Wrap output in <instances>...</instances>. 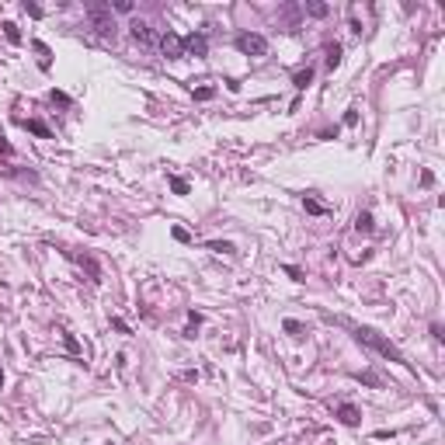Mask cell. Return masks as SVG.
Here are the masks:
<instances>
[{"label": "cell", "instance_id": "1", "mask_svg": "<svg viewBox=\"0 0 445 445\" xmlns=\"http://www.w3.org/2000/svg\"><path fill=\"white\" fill-rule=\"evenodd\" d=\"M355 338H358L362 344H369L372 351H379L383 358H390V362H400V366H411V362L403 358V351H400L393 341H386L379 331H372V327H355Z\"/></svg>", "mask_w": 445, "mask_h": 445}, {"label": "cell", "instance_id": "2", "mask_svg": "<svg viewBox=\"0 0 445 445\" xmlns=\"http://www.w3.org/2000/svg\"><path fill=\"white\" fill-rule=\"evenodd\" d=\"M87 21L98 35H115V18L108 4H87Z\"/></svg>", "mask_w": 445, "mask_h": 445}, {"label": "cell", "instance_id": "3", "mask_svg": "<svg viewBox=\"0 0 445 445\" xmlns=\"http://www.w3.org/2000/svg\"><path fill=\"white\" fill-rule=\"evenodd\" d=\"M236 49L244 56H264L268 52V38L258 35V31H244V35H236Z\"/></svg>", "mask_w": 445, "mask_h": 445}, {"label": "cell", "instance_id": "4", "mask_svg": "<svg viewBox=\"0 0 445 445\" xmlns=\"http://www.w3.org/2000/svg\"><path fill=\"white\" fill-rule=\"evenodd\" d=\"M157 42H160V52H164L167 59H181V56H184V38L174 35V31H164Z\"/></svg>", "mask_w": 445, "mask_h": 445}, {"label": "cell", "instance_id": "5", "mask_svg": "<svg viewBox=\"0 0 445 445\" xmlns=\"http://www.w3.org/2000/svg\"><path fill=\"white\" fill-rule=\"evenodd\" d=\"M206 52H209V38L202 35V31H198V35L191 31V35L184 38V56H206Z\"/></svg>", "mask_w": 445, "mask_h": 445}, {"label": "cell", "instance_id": "6", "mask_svg": "<svg viewBox=\"0 0 445 445\" xmlns=\"http://www.w3.org/2000/svg\"><path fill=\"white\" fill-rule=\"evenodd\" d=\"M129 28H132V38H136L139 46H153V42H157V31H153L146 21H132Z\"/></svg>", "mask_w": 445, "mask_h": 445}, {"label": "cell", "instance_id": "7", "mask_svg": "<svg viewBox=\"0 0 445 445\" xmlns=\"http://www.w3.org/2000/svg\"><path fill=\"white\" fill-rule=\"evenodd\" d=\"M338 421L348 424V428H355V424L362 421V411L355 407V403H341V407H338Z\"/></svg>", "mask_w": 445, "mask_h": 445}, {"label": "cell", "instance_id": "8", "mask_svg": "<svg viewBox=\"0 0 445 445\" xmlns=\"http://www.w3.org/2000/svg\"><path fill=\"white\" fill-rule=\"evenodd\" d=\"M21 126H25L28 132H35V136H42V139H52V129H49V126H42V122H35V118H25Z\"/></svg>", "mask_w": 445, "mask_h": 445}, {"label": "cell", "instance_id": "9", "mask_svg": "<svg viewBox=\"0 0 445 445\" xmlns=\"http://www.w3.org/2000/svg\"><path fill=\"white\" fill-rule=\"evenodd\" d=\"M35 52H38V66H42V70H49V66H52V52H49V46H46V42H35Z\"/></svg>", "mask_w": 445, "mask_h": 445}, {"label": "cell", "instance_id": "10", "mask_svg": "<svg viewBox=\"0 0 445 445\" xmlns=\"http://www.w3.org/2000/svg\"><path fill=\"white\" fill-rule=\"evenodd\" d=\"M355 230H358V233H372V212H369V209L355 216Z\"/></svg>", "mask_w": 445, "mask_h": 445}, {"label": "cell", "instance_id": "11", "mask_svg": "<svg viewBox=\"0 0 445 445\" xmlns=\"http://www.w3.org/2000/svg\"><path fill=\"white\" fill-rule=\"evenodd\" d=\"M310 80H313V70L306 66V70H299V73L292 77V84H296V91H306V87H310Z\"/></svg>", "mask_w": 445, "mask_h": 445}, {"label": "cell", "instance_id": "12", "mask_svg": "<svg viewBox=\"0 0 445 445\" xmlns=\"http://www.w3.org/2000/svg\"><path fill=\"white\" fill-rule=\"evenodd\" d=\"M209 251H216V254H236V247L226 244V240H209Z\"/></svg>", "mask_w": 445, "mask_h": 445}, {"label": "cell", "instance_id": "13", "mask_svg": "<svg viewBox=\"0 0 445 445\" xmlns=\"http://www.w3.org/2000/svg\"><path fill=\"white\" fill-rule=\"evenodd\" d=\"M303 206H306V212H313V216H323V212H327V206L316 202V198H303Z\"/></svg>", "mask_w": 445, "mask_h": 445}, {"label": "cell", "instance_id": "14", "mask_svg": "<svg viewBox=\"0 0 445 445\" xmlns=\"http://www.w3.org/2000/svg\"><path fill=\"white\" fill-rule=\"evenodd\" d=\"M282 327H286V331H289L292 338H303V334H306V327H303L299 320H286V323H282Z\"/></svg>", "mask_w": 445, "mask_h": 445}, {"label": "cell", "instance_id": "15", "mask_svg": "<svg viewBox=\"0 0 445 445\" xmlns=\"http://www.w3.org/2000/svg\"><path fill=\"white\" fill-rule=\"evenodd\" d=\"M338 63H341V46H338V42H334V46H327V66H331V70H334V66H338Z\"/></svg>", "mask_w": 445, "mask_h": 445}, {"label": "cell", "instance_id": "16", "mask_svg": "<svg viewBox=\"0 0 445 445\" xmlns=\"http://www.w3.org/2000/svg\"><path fill=\"white\" fill-rule=\"evenodd\" d=\"M108 7H111V11H118V14H132V0H111Z\"/></svg>", "mask_w": 445, "mask_h": 445}, {"label": "cell", "instance_id": "17", "mask_svg": "<svg viewBox=\"0 0 445 445\" xmlns=\"http://www.w3.org/2000/svg\"><path fill=\"white\" fill-rule=\"evenodd\" d=\"M4 35L11 38V42H21V31H18V25H14V21H4Z\"/></svg>", "mask_w": 445, "mask_h": 445}, {"label": "cell", "instance_id": "18", "mask_svg": "<svg viewBox=\"0 0 445 445\" xmlns=\"http://www.w3.org/2000/svg\"><path fill=\"white\" fill-rule=\"evenodd\" d=\"M171 188H174V195H188V181L184 178H171Z\"/></svg>", "mask_w": 445, "mask_h": 445}, {"label": "cell", "instance_id": "19", "mask_svg": "<svg viewBox=\"0 0 445 445\" xmlns=\"http://www.w3.org/2000/svg\"><path fill=\"white\" fill-rule=\"evenodd\" d=\"M282 271H286V275H289L292 282H303V271H299L296 264H286V268H282Z\"/></svg>", "mask_w": 445, "mask_h": 445}, {"label": "cell", "instance_id": "20", "mask_svg": "<svg viewBox=\"0 0 445 445\" xmlns=\"http://www.w3.org/2000/svg\"><path fill=\"white\" fill-rule=\"evenodd\" d=\"M212 94H216V87H198V91H195V98H198V101H209Z\"/></svg>", "mask_w": 445, "mask_h": 445}, {"label": "cell", "instance_id": "21", "mask_svg": "<svg viewBox=\"0 0 445 445\" xmlns=\"http://www.w3.org/2000/svg\"><path fill=\"white\" fill-rule=\"evenodd\" d=\"M25 14H31V18H42V7H38V4H28V0H25Z\"/></svg>", "mask_w": 445, "mask_h": 445}, {"label": "cell", "instance_id": "22", "mask_svg": "<svg viewBox=\"0 0 445 445\" xmlns=\"http://www.w3.org/2000/svg\"><path fill=\"white\" fill-rule=\"evenodd\" d=\"M306 11H310V14H313V18H323V14H327V7H323V4H310V7H306Z\"/></svg>", "mask_w": 445, "mask_h": 445}, {"label": "cell", "instance_id": "23", "mask_svg": "<svg viewBox=\"0 0 445 445\" xmlns=\"http://www.w3.org/2000/svg\"><path fill=\"white\" fill-rule=\"evenodd\" d=\"M171 233H174V240H181V244H188V240H191V236H188V230H181V226H174Z\"/></svg>", "mask_w": 445, "mask_h": 445}, {"label": "cell", "instance_id": "24", "mask_svg": "<svg viewBox=\"0 0 445 445\" xmlns=\"http://www.w3.org/2000/svg\"><path fill=\"white\" fill-rule=\"evenodd\" d=\"M63 341H66V348H70V351H73V355H77V351H80V344H77V338H73V334H63Z\"/></svg>", "mask_w": 445, "mask_h": 445}, {"label": "cell", "instance_id": "25", "mask_svg": "<svg viewBox=\"0 0 445 445\" xmlns=\"http://www.w3.org/2000/svg\"><path fill=\"white\" fill-rule=\"evenodd\" d=\"M111 327H115V331H122V334H129V323H126V320H118V316L111 320Z\"/></svg>", "mask_w": 445, "mask_h": 445}, {"label": "cell", "instance_id": "26", "mask_svg": "<svg viewBox=\"0 0 445 445\" xmlns=\"http://www.w3.org/2000/svg\"><path fill=\"white\" fill-rule=\"evenodd\" d=\"M49 98H52V101H59V105H70V98H66V94H63V91H52V94H49Z\"/></svg>", "mask_w": 445, "mask_h": 445}, {"label": "cell", "instance_id": "27", "mask_svg": "<svg viewBox=\"0 0 445 445\" xmlns=\"http://www.w3.org/2000/svg\"><path fill=\"white\" fill-rule=\"evenodd\" d=\"M362 383H369V386H379V376H372V372H366V376H362Z\"/></svg>", "mask_w": 445, "mask_h": 445}, {"label": "cell", "instance_id": "28", "mask_svg": "<svg viewBox=\"0 0 445 445\" xmlns=\"http://www.w3.org/2000/svg\"><path fill=\"white\" fill-rule=\"evenodd\" d=\"M0 153H11V143H4V139H0Z\"/></svg>", "mask_w": 445, "mask_h": 445}, {"label": "cell", "instance_id": "29", "mask_svg": "<svg viewBox=\"0 0 445 445\" xmlns=\"http://www.w3.org/2000/svg\"><path fill=\"white\" fill-rule=\"evenodd\" d=\"M0 390H4V369H0Z\"/></svg>", "mask_w": 445, "mask_h": 445}]
</instances>
